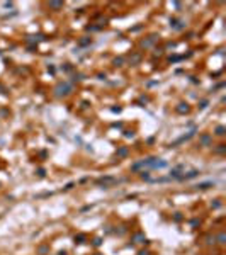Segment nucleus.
Here are the masks:
<instances>
[{
	"instance_id": "nucleus-1",
	"label": "nucleus",
	"mask_w": 226,
	"mask_h": 255,
	"mask_svg": "<svg viewBox=\"0 0 226 255\" xmlns=\"http://www.w3.org/2000/svg\"><path fill=\"white\" fill-rule=\"evenodd\" d=\"M51 7H61V3H58V2H53V3H51Z\"/></svg>"
}]
</instances>
